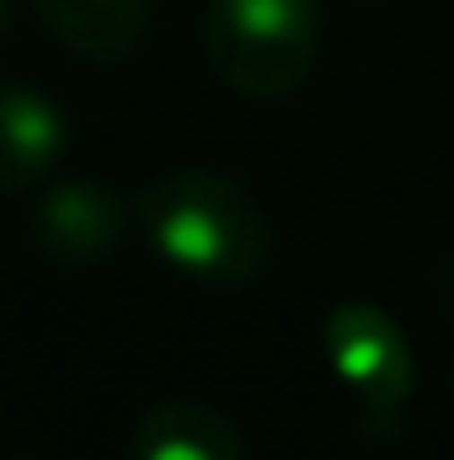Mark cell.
<instances>
[{"instance_id":"cell-1","label":"cell","mask_w":454,"mask_h":460,"mask_svg":"<svg viewBox=\"0 0 454 460\" xmlns=\"http://www.w3.org/2000/svg\"><path fill=\"white\" fill-rule=\"evenodd\" d=\"M139 226L150 252L198 284H251L267 268V215L225 172L182 166L144 188Z\"/></svg>"},{"instance_id":"cell-2","label":"cell","mask_w":454,"mask_h":460,"mask_svg":"<svg viewBox=\"0 0 454 460\" xmlns=\"http://www.w3.org/2000/svg\"><path fill=\"white\" fill-rule=\"evenodd\" d=\"M316 0H209L204 16V49L214 75L251 102L289 97L316 65Z\"/></svg>"},{"instance_id":"cell-3","label":"cell","mask_w":454,"mask_h":460,"mask_svg":"<svg viewBox=\"0 0 454 460\" xmlns=\"http://www.w3.org/2000/svg\"><path fill=\"white\" fill-rule=\"evenodd\" d=\"M321 343L332 358V375L342 380V391L369 412V418H396L412 402L417 385V358L406 332L396 327V316H385L369 300H347L327 316Z\"/></svg>"},{"instance_id":"cell-4","label":"cell","mask_w":454,"mask_h":460,"mask_svg":"<svg viewBox=\"0 0 454 460\" xmlns=\"http://www.w3.org/2000/svg\"><path fill=\"white\" fill-rule=\"evenodd\" d=\"M123 241V204L108 182L70 177L54 182L32 209V246L54 268H97Z\"/></svg>"},{"instance_id":"cell-5","label":"cell","mask_w":454,"mask_h":460,"mask_svg":"<svg viewBox=\"0 0 454 460\" xmlns=\"http://www.w3.org/2000/svg\"><path fill=\"white\" fill-rule=\"evenodd\" d=\"M70 145V118L32 86H0V193L38 188Z\"/></svg>"},{"instance_id":"cell-6","label":"cell","mask_w":454,"mask_h":460,"mask_svg":"<svg viewBox=\"0 0 454 460\" xmlns=\"http://www.w3.org/2000/svg\"><path fill=\"white\" fill-rule=\"evenodd\" d=\"M134 460H246V439L220 407L209 402H161L134 423Z\"/></svg>"},{"instance_id":"cell-7","label":"cell","mask_w":454,"mask_h":460,"mask_svg":"<svg viewBox=\"0 0 454 460\" xmlns=\"http://www.w3.org/2000/svg\"><path fill=\"white\" fill-rule=\"evenodd\" d=\"M32 5L65 49L97 65L128 59L150 22V0H32Z\"/></svg>"},{"instance_id":"cell-8","label":"cell","mask_w":454,"mask_h":460,"mask_svg":"<svg viewBox=\"0 0 454 460\" xmlns=\"http://www.w3.org/2000/svg\"><path fill=\"white\" fill-rule=\"evenodd\" d=\"M5 16H11V0H0V27H5Z\"/></svg>"}]
</instances>
